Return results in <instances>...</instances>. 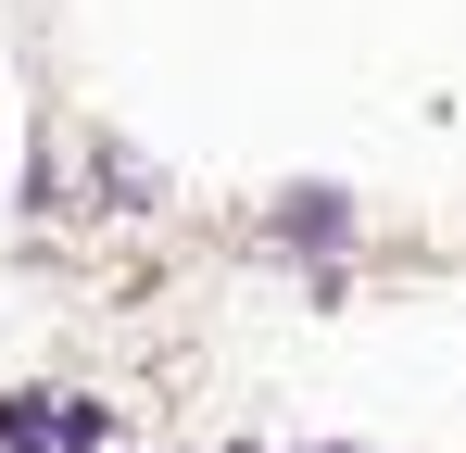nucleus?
Instances as JSON below:
<instances>
[{
	"label": "nucleus",
	"instance_id": "1",
	"mask_svg": "<svg viewBox=\"0 0 466 453\" xmlns=\"http://www.w3.org/2000/svg\"><path fill=\"white\" fill-rule=\"evenodd\" d=\"M51 441H64V453H101V441H114V403H88V390H51Z\"/></svg>",
	"mask_w": 466,
	"mask_h": 453
},
{
	"label": "nucleus",
	"instance_id": "2",
	"mask_svg": "<svg viewBox=\"0 0 466 453\" xmlns=\"http://www.w3.org/2000/svg\"><path fill=\"white\" fill-rule=\"evenodd\" d=\"M278 226H290V239H340L353 202H340V189H290V215H278Z\"/></svg>",
	"mask_w": 466,
	"mask_h": 453
},
{
	"label": "nucleus",
	"instance_id": "3",
	"mask_svg": "<svg viewBox=\"0 0 466 453\" xmlns=\"http://www.w3.org/2000/svg\"><path fill=\"white\" fill-rule=\"evenodd\" d=\"M0 441H13V453H51V390H13V403H0Z\"/></svg>",
	"mask_w": 466,
	"mask_h": 453
}]
</instances>
